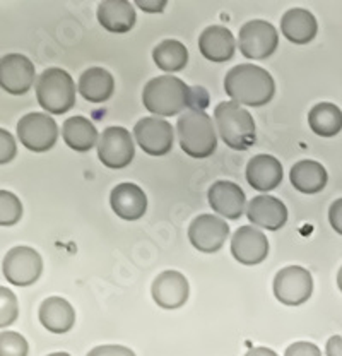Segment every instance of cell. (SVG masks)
<instances>
[{
	"label": "cell",
	"instance_id": "39",
	"mask_svg": "<svg viewBox=\"0 0 342 356\" xmlns=\"http://www.w3.org/2000/svg\"><path fill=\"white\" fill-rule=\"evenodd\" d=\"M337 286H339V289L342 291V267L339 269V273H337Z\"/></svg>",
	"mask_w": 342,
	"mask_h": 356
},
{
	"label": "cell",
	"instance_id": "12",
	"mask_svg": "<svg viewBox=\"0 0 342 356\" xmlns=\"http://www.w3.org/2000/svg\"><path fill=\"white\" fill-rule=\"evenodd\" d=\"M229 235L228 222L213 214H200L188 226V240L204 254H214L222 248Z\"/></svg>",
	"mask_w": 342,
	"mask_h": 356
},
{
	"label": "cell",
	"instance_id": "8",
	"mask_svg": "<svg viewBox=\"0 0 342 356\" xmlns=\"http://www.w3.org/2000/svg\"><path fill=\"white\" fill-rule=\"evenodd\" d=\"M17 139L33 153H47L58 139V127L48 113H28L17 124Z\"/></svg>",
	"mask_w": 342,
	"mask_h": 356
},
{
	"label": "cell",
	"instance_id": "11",
	"mask_svg": "<svg viewBox=\"0 0 342 356\" xmlns=\"http://www.w3.org/2000/svg\"><path fill=\"white\" fill-rule=\"evenodd\" d=\"M133 137L140 149L149 156H165L173 147V127L159 117L140 118L133 127Z\"/></svg>",
	"mask_w": 342,
	"mask_h": 356
},
{
	"label": "cell",
	"instance_id": "19",
	"mask_svg": "<svg viewBox=\"0 0 342 356\" xmlns=\"http://www.w3.org/2000/svg\"><path fill=\"white\" fill-rule=\"evenodd\" d=\"M236 42L233 33L225 26H209L199 36V50L211 62H228L235 55Z\"/></svg>",
	"mask_w": 342,
	"mask_h": 356
},
{
	"label": "cell",
	"instance_id": "24",
	"mask_svg": "<svg viewBox=\"0 0 342 356\" xmlns=\"http://www.w3.org/2000/svg\"><path fill=\"white\" fill-rule=\"evenodd\" d=\"M98 21L106 31L127 33L136 24V9L125 0H106L98 6Z\"/></svg>",
	"mask_w": 342,
	"mask_h": 356
},
{
	"label": "cell",
	"instance_id": "27",
	"mask_svg": "<svg viewBox=\"0 0 342 356\" xmlns=\"http://www.w3.org/2000/svg\"><path fill=\"white\" fill-rule=\"evenodd\" d=\"M308 125L320 137L337 136L342 131V110L334 103H318L308 113Z\"/></svg>",
	"mask_w": 342,
	"mask_h": 356
},
{
	"label": "cell",
	"instance_id": "23",
	"mask_svg": "<svg viewBox=\"0 0 342 356\" xmlns=\"http://www.w3.org/2000/svg\"><path fill=\"white\" fill-rule=\"evenodd\" d=\"M81 96L91 103H105L115 92V79L103 67H89L79 77Z\"/></svg>",
	"mask_w": 342,
	"mask_h": 356
},
{
	"label": "cell",
	"instance_id": "26",
	"mask_svg": "<svg viewBox=\"0 0 342 356\" xmlns=\"http://www.w3.org/2000/svg\"><path fill=\"white\" fill-rule=\"evenodd\" d=\"M62 137L65 144L76 153H88L98 143V131L86 117H70L64 122Z\"/></svg>",
	"mask_w": 342,
	"mask_h": 356
},
{
	"label": "cell",
	"instance_id": "13",
	"mask_svg": "<svg viewBox=\"0 0 342 356\" xmlns=\"http://www.w3.org/2000/svg\"><path fill=\"white\" fill-rule=\"evenodd\" d=\"M35 84V64L21 54H7L0 60V86L9 95H26Z\"/></svg>",
	"mask_w": 342,
	"mask_h": 356
},
{
	"label": "cell",
	"instance_id": "33",
	"mask_svg": "<svg viewBox=\"0 0 342 356\" xmlns=\"http://www.w3.org/2000/svg\"><path fill=\"white\" fill-rule=\"evenodd\" d=\"M284 356H322L317 344L308 343V341H298L288 346Z\"/></svg>",
	"mask_w": 342,
	"mask_h": 356
},
{
	"label": "cell",
	"instance_id": "29",
	"mask_svg": "<svg viewBox=\"0 0 342 356\" xmlns=\"http://www.w3.org/2000/svg\"><path fill=\"white\" fill-rule=\"evenodd\" d=\"M22 204L21 200L9 191L0 192V225L13 226L21 220Z\"/></svg>",
	"mask_w": 342,
	"mask_h": 356
},
{
	"label": "cell",
	"instance_id": "9",
	"mask_svg": "<svg viewBox=\"0 0 342 356\" xmlns=\"http://www.w3.org/2000/svg\"><path fill=\"white\" fill-rule=\"evenodd\" d=\"M311 293H314V277L304 267H284L274 277V295L282 305H303L310 300Z\"/></svg>",
	"mask_w": 342,
	"mask_h": 356
},
{
	"label": "cell",
	"instance_id": "15",
	"mask_svg": "<svg viewBox=\"0 0 342 356\" xmlns=\"http://www.w3.org/2000/svg\"><path fill=\"white\" fill-rule=\"evenodd\" d=\"M151 293L152 300L158 303V307L166 310H174L187 303L188 295H190V286H188L187 277L181 273L165 270L152 281Z\"/></svg>",
	"mask_w": 342,
	"mask_h": 356
},
{
	"label": "cell",
	"instance_id": "30",
	"mask_svg": "<svg viewBox=\"0 0 342 356\" xmlns=\"http://www.w3.org/2000/svg\"><path fill=\"white\" fill-rule=\"evenodd\" d=\"M29 344L19 332L2 331L0 334V356H28Z\"/></svg>",
	"mask_w": 342,
	"mask_h": 356
},
{
	"label": "cell",
	"instance_id": "16",
	"mask_svg": "<svg viewBox=\"0 0 342 356\" xmlns=\"http://www.w3.org/2000/svg\"><path fill=\"white\" fill-rule=\"evenodd\" d=\"M110 204L113 213L125 221H137L146 214L147 197L142 188L136 184H118L111 191Z\"/></svg>",
	"mask_w": 342,
	"mask_h": 356
},
{
	"label": "cell",
	"instance_id": "40",
	"mask_svg": "<svg viewBox=\"0 0 342 356\" xmlns=\"http://www.w3.org/2000/svg\"><path fill=\"white\" fill-rule=\"evenodd\" d=\"M48 356H70L69 353H62V351H60V353H51V355H48Z\"/></svg>",
	"mask_w": 342,
	"mask_h": 356
},
{
	"label": "cell",
	"instance_id": "31",
	"mask_svg": "<svg viewBox=\"0 0 342 356\" xmlns=\"http://www.w3.org/2000/svg\"><path fill=\"white\" fill-rule=\"evenodd\" d=\"M17 315H19V305L16 295L6 286H0V327L6 329L14 324Z\"/></svg>",
	"mask_w": 342,
	"mask_h": 356
},
{
	"label": "cell",
	"instance_id": "22",
	"mask_svg": "<svg viewBox=\"0 0 342 356\" xmlns=\"http://www.w3.org/2000/svg\"><path fill=\"white\" fill-rule=\"evenodd\" d=\"M318 22L314 14L307 9H289L281 19V33L288 42L307 44L317 36Z\"/></svg>",
	"mask_w": 342,
	"mask_h": 356
},
{
	"label": "cell",
	"instance_id": "36",
	"mask_svg": "<svg viewBox=\"0 0 342 356\" xmlns=\"http://www.w3.org/2000/svg\"><path fill=\"white\" fill-rule=\"evenodd\" d=\"M327 356H342V336H332L325 344Z\"/></svg>",
	"mask_w": 342,
	"mask_h": 356
},
{
	"label": "cell",
	"instance_id": "38",
	"mask_svg": "<svg viewBox=\"0 0 342 356\" xmlns=\"http://www.w3.org/2000/svg\"><path fill=\"white\" fill-rule=\"evenodd\" d=\"M245 356H279L276 351L269 350V348H263V346H256L248 350V353Z\"/></svg>",
	"mask_w": 342,
	"mask_h": 356
},
{
	"label": "cell",
	"instance_id": "21",
	"mask_svg": "<svg viewBox=\"0 0 342 356\" xmlns=\"http://www.w3.org/2000/svg\"><path fill=\"white\" fill-rule=\"evenodd\" d=\"M38 317L47 331L65 334L76 324V310L62 296H50L40 305Z\"/></svg>",
	"mask_w": 342,
	"mask_h": 356
},
{
	"label": "cell",
	"instance_id": "35",
	"mask_svg": "<svg viewBox=\"0 0 342 356\" xmlns=\"http://www.w3.org/2000/svg\"><path fill=\"white\" fill-rule=\"evenodd\" d=\"M329 221L330 226H332L339 235H342V199H337L336 202H332V206H330Z\"/></svg>",
	"mask_w": 342,
	"mask_h": 356
},
{
	"label": "cell",
	"instance_id": "6",
	"mask_svg": "<svg viewBox=\"0 0 342 356\" xmlns=\"http://www.w3.org/2000/svg\"><path fill=\"white\" fill-rule=\"evenodd\" d=\"M3 277L14 286H31L40 280L43 273V259L35 248L14 247L6 254L2 261Z\"/></svg>",
	"mask_w": 342,
	"mask_h": 356
},
{
	"label": "cell",
	"instance_id": "4",
	"mask_svg": "<svg viewBox=\"0 0 342 356\" xmlns=\"http://www.w3.org/2000/svg\"><path fill=\"white\" fill-rule=\"evenodd\" d=\"M215 127H218L219 137L231 149L245 151L254 146L255 120L250 111L241 108L235 102H222L214 110Z\"/></svg>",
	"mask_w": 342,
	"mask_h": 356
},
{
	"label": "cell",
	"instance_id": "14",
	"mask_svg": "<svg viewBox=\"0 0 342 356\" xmlns=\"http://www.w3.org/2000/svg\"><path fill=\"white\" fill-rule=\"evenodd\" d=\"M231 254L240 264L256 266L269 255V240L255 226H241L231 236Z\"/></svg>",
	"mask_w": 342,
	"mask_h": 356
},
{
	"label": "cell",
	"instance_id": "37",
	"mask_svg": "<svg viewBox=\"0 0 342 356\" xmlns=\"http://www.w3.org/2000/svg\"><path fill=\"white\" fill-rule=\"evenodd\" d=\"M137 6H139L142 10H146V13H161V10L166 7V0H159V2H156V0H149V2H146V0H139Z\"/></svg>",
	"mask_w": 342,
	"mask_h": 356
},
{
	"label": "cell",
	"instance_id": "10",
	"mask_svg": "<svg viewBox=\"0 0 342 356\" xmlns=\"http://www.w3.org/2000/svg\"><path fill=\"white\" fill-rule=\"evenodd\" d=\"M136 147L130 132L124 127H108L98 140V158L111 170H120L132 163Z\"/></svg>",
	"mask_w": 342,
	"mask_h": 356
},
{
	"label": "cell",
	"instance_id": "1",
	"mask_svg": "<svg viewBox=\"0 0 342 356\" xmlns=\"http://www.w3.org/2000/svg\"><path fill=\"white\" fill-rule=\"evenodd\" d=\"M225 89L231 102L238 105L263 106L274 98L276 83L262 67L240 64L226 74Z\"/></svg>",
	"mask_w": 342,
	"mask_h": 356
},
{
	"label": "cell",
	"instance_id": "32",
	"mask_svg": "<svg viewBox=\"0 0 342 356\" xmlns=\"http://www.w3.org/2000/svg\"><path fill=\"white\" fill-rule=\"evenodd\" d=\"M86 356H136L132 350L120 344H103V346L92 348Z\"/></svg>",
	"mask_w": 342,
	"mask_h": 356
},
{
	"label": "cell",
	"instance_id": "17",
	"mask_svg": "<svg viewBox=\"0 0 342 356\" xmlns=\"http://www.w3.org/2000/svg\"><path fill=\"white\" fill-rule=\"evenodd\" d=\"M209 204L211 207L221 216L228 218V220H240L241 214L245 211V204H247V197L245 192L241 191L240 185L235 181L228 180H219L213 184L209 188Z\"/></svg>",
	"mask_w": 342,
	"mask_h": 356
},
{
	"label": "cell",
	"instance_id": "28",
	"mask_svg": "<svg viewBox=\"0 0 342 356\" xmlns=\"http://www.w3.org/2000/svg\"><path fill=\"white\" fill-rule=\"evenodd\" d=\"M152 60L165 72H178L188 64V50L177 40H165L152 50Z\"/></svg>",
	"mask_w": 342,
	"mask_h": 356
},
{
	"label": "cell",
	"instance_id": "34",
	"mask_svg": "<svg viewBox=\"0 0 342 356\" xmlns=\"http://www.w3.org/2000/svg\"><path fill=\"white\" fill-rule=\"evenodd\" d=\"M0 137H2V149H0L2 156H0V163H2V165H6V163L13 161V158L17 153L16 140H14V137L10 136L6 129H2V131H0Z\"/></svg>",
	"mask_w": 342,
	"mask_h": 356
},
{
	"label": "cell",
	"instance_id": "7",
	"mask_svg": "<svg viewBox=\"0 0 342 356\" xmlns=\"http://www.w3.org/2000/svg\"><path fill=\"white\" fill-rule=\"evenodd\" d=\"M279 35L277 29L270 22L262 19L248 21L241 26L238 33V47L243 57L250 60L269 58L277 50Z\"/></svg>",
	"mask_w": 342,
	"mask_h": 356
},
{
	"label": "cell",
	"instance_id": "5",
	"mask_svg": "<svg viewBox=\"0 0 342 356\" xmlns=\"http://www.w3.org/2000/svg\"><path fill=\"white\" fill-rule=\"evenodd\" d=\"M36 98L48 113H67L76 105V84L67 70L50 67L36 79Z\"/></svg>",
	"mask_w": 342,
	"mask_h": 356
},
{
	"label": "cell",
	"instance_id": "3",
	"mask_svg": "<svg viewBox=\"0 0 342 356\" xmlns=\"http://www.w3.org/2000/svg\"><path fill=\"white\" fill-rule=\"evenodd\" d=\"M181 149L197 159L209 158L218 147L213 118L204 110H187L177 122Z\"/></svg>",
	"mask_w": 342,
	"mask_h": 356
},
{
	"label": "cell",
	"instance_id": "20",
	"mask_svg": "<svg viewBox=\"0 0 342 356\" xmlns=\"http://www.w3.org/2000/svg\"><path fill=\"white\" fill-rule=\"evenodd\" d=\"M247 181L259 192H270L282 181V166L270 154H256L247 165Z\"/></svg>",
	"mask_w": 342,
	"mask_h": 356
},
{
	"label": "cell",
	"instance_id": "2",
	"mask_svg": "<svg viewBox=\"0 0 342 356\" xmlns=\"http://www.w3.org/2000/svg\"><path fill=\"white\" fill-rule=\"evenodd\" d=\"M142 103L147 111L158 117H174L190 108V88L170 74L154 77L144 86Z\"/></svg>",
	"mask_w": 342,
	"mask_h": 356
},
{
	"label": "cell",
	"instance_id": "18",
	"mask_svg": "<svg viewBox=\"0 0 342 356\" xmlns=\"http://www.w3.org/2000/svg\"><path fill=\"white\" fill-rule=\"evenodd\" d=\"M248 221L254 226L277 232L288 221V209L284 204L272 195H256L247 206Z\"/></svg>",
	"mask_w": 342,
	"mask_h": 356
},
{
	"label": "cell",
	"instance_id": "25",
	"mask_svg": "<svg viewBox=\"0 0 342 356\" xmlns=\"http://www.w3.org/2000/svg\"><path fill=\"white\" fill-rule=\"evenodd\" d=\"M289 180L293 187L301 194H318L327 185V170L318 161L314 159H303L298 161L289 172Z\"/></svg>",
	"mask_w": 342,
	"mask_h": 356
}]
</instances>
